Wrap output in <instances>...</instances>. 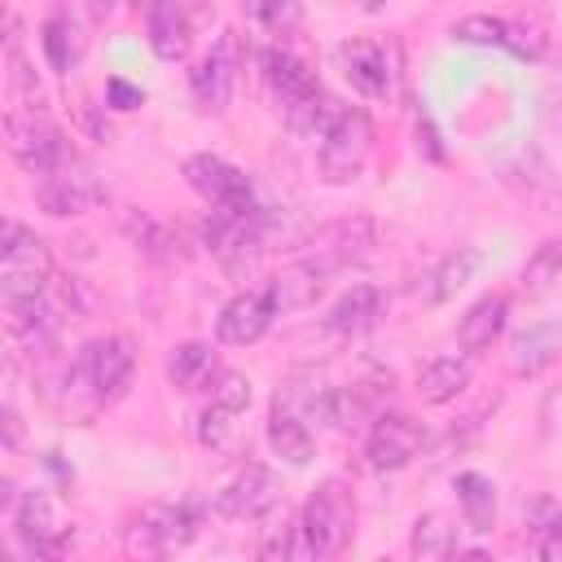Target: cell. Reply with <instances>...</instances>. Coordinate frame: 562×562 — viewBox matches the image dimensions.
<instances>
[{
	"mask_svg": "<svg viewBox=\"0 0 562 562\" xmlns=\"http://www.w3.org/2000/svg\"><path fill=\"white\" fill-rule=\"evenodd\" d=\"M259 66H263V83L285 119V127L294 136H307V140H321L334 119L342 114V105L334 97H325V88L316 83V75L285 48H263L259 53Z\"/></svg>",
	"mask_w": 562,
	"mask_h": 562,
	"instance_id": "obj_1",
	"label": "cell"
},
{
	"mask_svg": "<svg viewBox=\"0 0 562 562\" xmlns=\"http://www.w3.org/2000/svg\"><path fill=\"white\" fill-rule=\"evenodd\" d=\"M351 518H356L351 487L342 479H325L307 496V505L299 514V549H294V558H334L351 536Z\"/></svg>",
	"mask_w": 562,
	"mask_h": 562,
	"instance_id": "obj_2",
	"label": "cell"
},
{
	"mask_svg": "<svg viewBox=\"0 0 562 562\" xmlns=\"http://www.w3.org/2000/svg\"><path fill=\"white\" fill-rule=\"evenodd\" d=\"M53 277V255L48 246L22 228L18 220H4L0 228V299H35L48 290Z\"/></svg>",
	"mask_w": 562,
	"mask_h": 562,
	"instance_id": "obj_3",
	"label": "cell"
},
{
	"mask_svg": "<svg viewBox=\"0 0 562 562\" xmlns=\"http://www.w3.org/2000/svg\"><path fill=\"white\" fill-rule=\"evenodd\" d=\"M4 132H9V149H13V158H18L31 176H48V171H57V167L70 158L61 127L40 110V101H31V105H13L9 119H4Z\"/></svg>",
	"mask_w": 562,
	"mask_h": 562,
	"instance_id": "obj_4",
	"label": "cell"
},
{
	"mask_svg": "<svg viewBox=\"0 0 562 562\" xmlns=\"http://www.w3.org/2000/svg\"><path fill=\"white\" fill-rule=\"evenodd\" d=\"M373 149V123L364 110L356 105H342V114L334 119V127L316 140V167L329 184H347L360 176L364 158Z\"/></svg>",
	"mask_w": 562,
	"mask_h": 562,
	"instance_id": "obj_5",
	"label": "cell"
},
{
	"mask_svg": "<svg viewBox=\"0 0 562 562\" xmlns=\"http://www.w3.org/2000/svg\"><path fill=\"white\" fill-rule=\"evenodd\" d=\"M132 342L110 334V338H92L79 360H75V378L83 382V391L92 395V408H110L114 400H123L127 382H132Z\"/></svg>",
	"mask_w": 562,
	"mask_h": 562,
	"instance_id": "obj_6",
	"label": "cell"
},
{
	"mask_svg": "<svg viewBox=\"0 0 562 562\" xmlns=\"http://www.w3.org/2000/svg\"><path fill=\"white\" fill-rule=\"evenodd\" d=\"M193 531H198V514L189 505H145L136 522L123 531V549L132 558H162L184 549Z\"/></svg>",
	"mask_w": 562,
	"mask_h": 562,
	"instance_id": "obj_7",
	"label": "cell"
},
{
	"mask_svg": "<svg viewBox=\"0 0 562 562\" xmlns=\"http://www.w3.org/2000/svg\"><path fill=\"white\" fill-rule=\"evenodd\" d=\"M35 202H40L48 215H83V211H92V206L105 202V184H101V176H97L88 162H79V158L70 154L57 171L40 176Z\"/></svg>",
	"mask_w": 562,
	"mask_h": 562,
	"instance_id": "obj_8",
	"label": "cell"
},
{
	"mask_svg": "<svg viewBox=\"0 0 562 562\" xmlns=\"http://www.w3.org/2000/svg\"><path fill=\"white\" fill-rule=\"evenodd\" d=\"M342 75L347 83L369 97V101H386L395 92V75H400V48L391 40H351L342 44Z\"/></svg>",
	"mask_w": 562,
	"mask_h": 562,
	"instance_id": "obj_9",
	"label": "cell"
},
{
	"mask_svg": "<svg viewBox=\"0 0 562 562\" xmlns=\"http://www.w3.org/2000/svg\"><path fill=\"white\" fill-rule=\"evenodd\" d=\"M184 180L198 198L211 206H233V211H255V189L250 180L220 154H189L184 158Z\"/></svg>",
	"mask_w": 562,
	"mask_h": 562,
	"instance_id": "obj_10",
	"label": "cell"
},
{
	"mask_svg": "<svg viewBox=\"0 0 562 562\" xmlns=\"http://www.w3.org/2000/svg\"><path fill=\"white\" fill-rule=\"evenodd\" d=\"M281 505V483L268 465L259 461H246L215 496V509L224 518H268L272 509Z\"/></svg>",
	"mask_w": 562,
	"mask_h": 562,
	"instance_id": "obj_11",
	"label": "cell"
},
{
	"mask_svg": "<svg viewBox=\"0 0 562 562\" xmlns=\"http://www.w3.org/2000/svg\"><path fill=\"white\" fill-rule=\"evenodd\" d=\"M233 83H237V35L224 31L211 44V53L189 70V88H193V97L206 114H220L233 97Z\"/></svg>",
	"mask_w": 562,
	"mask_h": 562,
	"instance_id": "obj_12",
	"label": "cell"
},
{
	"mask_svg": "<svg viewBox=\"0 0 562 562\" xmlns=\"http://www.w3.org/2000/svg\"><path fill=\"white\" fill-rule=\"evenodd\" d=\"M422 443H426L422 422H413L408 413H378L373 430H369V443H364V457H369L373 470H400L417 457Z\"/></svg>",
	"mask_w": 562,
	"mask_h": 562,
	"instance_id": "obj_13",
	"label": "cell"
},
{
	"mask_svg": "<svg viewBox=\"0 0 562 562\" xmlns=\"http://www.w3.org/2000/svg\"><path fill=\"white\" fill-rule=\"evenodd\" d=\"M272 316H277V307H272L268 290H259V294H255V290L233 294V299L220 307V316H215V338H220L224 347H250V342H259V338L268 334Z\"/></svg>",
	"mask_w": 562,
	"mask_h": 562,
	"instance_id": "obj_14",
	"label": "cell"
},
{
	"mask_svg": "<svg viewBox=\"0 0 562 562\" xmlns=\"http://www.w3.org/2000/svg\"><path fill=\"white\" fill-rule=\"evenodd\" d=\"M13 527H18L22 544H26L31 553H40V558H57V553L66 549V540H70V527L57 522L53 501H48L44 492H26V496L18 501Z\"/></svg>",
	"mask_w": 562,
	"mask_h": 562,
	"instance_id": "obj_15",
	"label": "cell"
},
{
	"mask_svg": "<svg viewBox=\"0 0 562 562\" xmlns=\"http://www.w3.org/2000/svg\"><path fill=\"white\" fill-rule=\"evenodd\" d=\"M369 246H373V224H369L364 215L338 220V224H329V228L316 233V241H312V263L329 272V268H342V263L360 259Z\"/></svg>",
	"mask_w": 562,
	"mask_h": 562,
	"instance_id": "obj_16",
	"label": "cell"
},
{
	"mask_svg": "<svg viewBox=\"0 0 562 562\" xmlns=\"http://www.w3.org/2000/svg\"><path fill=\"white\" fill-rule=\"evenodd\" d=\"M136 4L149 13V48L162 61H180L189 53V35H193V22L184 18V9L176 0H136Z\"/></svg>",
	"mask_w": 562,
	"mask_h": 562,
	"instance_id": "obj_17",
	"label": "cell"
},
{
	"mask_svg": "<svg viewBox=\"0 0 562 562\" xmlns=\"http://www.w3.org/2000/svg\"><path fill=\"white\" fill-rule=\"evenodd\" d=\"M382 312H386V294H382L378 285H351V290L329 307L325 325H329V334L356 338V334L373 329V325L382 321Z\"/></svg>",
	"mask_w": 562,
	"mask_h": 562,
	"instance_id": "obj_18",
	"label": "cell"
},
{
	"mask_svg": "<svg viewBox=\"0 0 562 562\" xmlns=\"http://www.w3.org/2000/svg\"><path fill=\"white\" fill-rule=\"evenodd\" d=\"M505 312H509V299L505 294H483L479 303H470V312L457 325V347L465 356L487 351L501 338V329H505Z\"/></svg>",
	"mask_w": 562,
	"mask_h": 562,
	"instance_id": "obj_19",
	"label": "cell"
},
{
	"mask_svg": "<svg viewBox=\"0 0 562 562\" xmlns=\"http://www.w3.org/2000/svg\"><path fill=\"white\" fill-rule=\"evenodd\" d=\"M479 263H483V255H479L474 246H457V250H448V255L426 272V281H422V299H426L430 307L448 303L461 285H470V281H474Z\"/></svg>",
	"mask_w": 562,
	"mask_h": 562,
	"instance_id": "obj_20",
	"label": "cell"
},
{
	"mask_svg": "<svg viewBox=\"0 0 562 562\" xmlns=\"http://www.w3.org/2000/svg\"><path fill=\"white\" fill-rule=\"evenodd\" d=\"M325 290V268H316L312 259L303 263H290L281 268L272 281H268V299L277 312H299V307H312Z\"/></svg>",
	"mask_w": 562,
	"mask_h": 562,
	"instance_id": "obj_21",
	"label": "cell"
},
{
	"mask_svg": "<svg viewBox=\"0 0 562 562\" xmlns=\"http://www.w3.org/2000/svg\"><path fill=\"white\" fill-rule=\"evenodd\" d=\"M562 351V325L558 321H540V325H527L518 338H514V373L518 378H536L540 369H549Z\"/></svg>",
	"mask_w": 562,
	"mask_h": 562,
	"instance_id": "obj_22",
	"label": "cell"
},
{
	"mask_svg": "<svg viewBox=\"0 0 562 562\" xmlns=\"http://www.w3.org/2000/svg\"><path fill=\"white\" fill-rule=\"evenodd\" d=\"M470 386V360L465 356H435L417 369V400L422 404H448Z\"/></svg>",
	"mask_w": 562,
	"mask_h": 562,
	"instance_id": "obj_23",
	"label": "cell"
},
{
	"mask_svg": "<svg viewBox=\"0 0 562 562\" xmlns=\"http://www.w3.org/2000/svg\"><path fill=\"white\" fill-rule=\"evenodd\" d=\"M268 443H272V452H277L281 461H290V465H307V461H312V430H307V422H303L294 408H285V404H272V413H268Z\"/></svg>",
	"mask_w": 562,
	"mask_h": 562,
	"instance_id": "obj_24",
	"label": "cell"
},
{
	"mask_svg": "<svg viewBox=\"0 0 562 562\" xmlns=\"http://www.w3.org/2000/svg\"><path fill=\"white\" fill-rule=\"evenodd\" d=\"M44 53H48V61H53V70H70L79 57H83V26H79V18H70V4L61 0L57 4V13L44 22Z\"/></svg>",
	"mask_w": 562,
	"mask_h": 562,
	"instance_id": "obj_25",
	"label": "cell"
},
{
	"mask_svg": "<svg viewBox=\"0 0 562 562\" xmlns=\"http://www.w3.org/2000/svg\"><path fill=\"white\" fill-rule=\"evenodd\" d=\"M119 224H123V233H127V241L136 246V250H145V255H154V259H171L176 255V233L167 228V224H158L149 211H136V206H123L119 211Z\"/></svg>",
	"mask_w": 562,
	"mask_h": 562,
	"instance_id": "obj_26",
	"label": "cell"
},
{
	"mask_svg": "<svg viewBox=\"0 0 562 562\" xmlns=\"http://www.w3.org/2000/svg\"><path fill=\"white\" fill-rule=\"evenodd\" d=\"M215 373V351L206 347V342H180V347H171V356H167V382L176 386V391H198L206 378Z\"/></svg>",
	"mask_w": 562,
	"mask_h": 562,
	"instance_id": "obj_27",
	"label": "cell"
},
{
	"mask_svg": "<svg viewBox=\"0 0 562 562\" xmlns=\"http://www.w3.org/2000/svg\"><path fill=\"white\" fill-rule=\"evenodd\" d=\"M457 496H461V509H465V527L470 531H492V522H496V487H492V479L465 470L457 479Z\"/></svg>",
	"mask_w": 562,
	"mask_h": 562,
	"instance_id": "obj_28",
	"label": "cell"
},
{
	"mask_svg": "<svg viewBox=\"0 0 562 562\" xmlns=\"http://www.w3.org/2000/svg\"><path fill=\"white\" fill-rule=\"evenodd\" d=\"M562 281V237H553V241H540L536 250H531V259L522 263V294H544V290H553Z\"/></svg>",
	"mask_w": 562,
	"mask_h": 562,
	"instance_id": "obj_29",
	"label": "cell"
},
{
	"mask_svg": "<svg viewBox=\"0 0 562 562\" xmlns=\"http://www.w3.org/2000/svg\"><path fill=\"white\" fill-rule=\"evenodd\" d=\"M461 544H457V527H448L443 518H417L413 527V553L417 558H452Z\"/></svg>",
	"mask_w": 562,
	"mask_h": 562,
	"instance_id": "obj_30",
	"label": "cell"
},
{
	"mask_svg": "<svg viewBox=\"0 0 562 562\" xmlns=\"http://www.w3.org/2000/svg\"><path fill=\"white\" fill-rule=\"evenodd\" d=\"M452 40H461V44H492V48H505V44H509V18L470 13V18L452 22Z\"/></svg>",
	"mask_w": 562,
	"mask_h": 562,
	"instance_id": "obj_31",
	"label": "cell"
},
{
	"mask_svg": "<svg viewBox=\"0 0 562 562\" xmlns=\"http://www.w3.org/2000/svg\"><path fill=\"white\" fill-rule=\"evenodd\" d=\"M522 527L540 540V536H549L553 527H562V509H558V501L553 496H531L527 505H522Z\"/></svg>",
	"mask_w": 562,
	"mask_h": 562,
	"instance_id": "obj_32",
	"label": "cell"
},
{
	"mask_svg": "<svg viewBox=\"0 0 562 562\" xmlns=\"http://www.w3.org/2000/svg\"><path fill=\"white\" fill-rule=\"evenodd\" d=\"M233 417H237L233 408H224V404L211 400V404L202 408V417H198V439H202L206 448H220V443L228 439V430H233Z\"/></svg>",
	"mask_w": 562,
	"mask_h": 562,
	"instance_id": "obj_33",
	"label": "cell"
},
{
	"mask_svg": "<svg viewBox=\"0 0 562 562\" xmlns=\"http://www.w3.org/2000/svg\"><path fill=\"white\" fill-rule=\"evenodd\" d=\"M211 400L224 404V408H233V413H241V408L250 404V378H241V373H220L215 386H211Z\"/></svg>",
	"mask_w": 562,
	"mask_h": 562,
	"instance_id": "obj_34",
	"label": "cell"
},
{
	"mask_svg": "<svg viewBox=\"0 0 562 562\" xmlns=\"http://www.w3.org/2000/svg\"><path fill=\"white\" fill-rule=\"evenodd\" d=\"M105 101L114 105V110H136L140 101H145V92L136 88V83H127V79H105Z\"/></svg>",
	"mask_w": 562,
	"mask_h": 562,
	"instance_id": "obj_35",
	"label": "cell"
},
{
	"mask_svg": "<svg viewBox=\"0 0 562 562\" xmlns=\"http://www.w3.org/2000/svg\"><path fill=\"white\" fill-rule=\"evenodd\" d=\"M417 149H422L430 162H443V149H439V136H435L430 119H417Z\"/></svg>",
	"mask_w": 562,
	"mask_h": 562,
	"instance_id": "obj_36",
	"label": "cell"
},
{
	"mask_svg": "<svg viewBox=\"0 0 562 562\" xmlns=\"http://www.w3.org/2000/svg\"><path fill=\"white\" fill-rule=\"evenodd\" d=\"M536 553H540V558H549V562H553V558H562V527H553L549 536H540V540H536Z\"/></svg>",
	"mask_w": 562,
	"mask_h": 562,
	"instance_id": "obj_37",
	"label": "cell"
},
{
	"mask_svg": "<svg viewBox=\"0 0 562 562\" xmlns=\"http://www.w3.org/2000/svg\"><path fill=\"white\" fill-rule=\"evenodd\" d=\"M18 443V413H13V404H4V448H13Z\"/></svg>",
	"mask_w": 562,
	"mask_h": 562,
	"instance_id": "obj_38",
	"label": "cell"
},
{
	"mask_svg": "<svg viewBox=\"0 0 562 562\" xmlns=\"http://www.w3.org/2000/svg\"><path fill=\"white\" fill-rule=\"evenodd\" d=\"M382 4H386V0H360V9H364V13H378Z\"/></svg>",
	"mask_w": 562,
	"mask_h": 562,
	"instance_id": "obj_39",
	"label": "cell"
},
{
	"mask_svg": "<svg viewBox=\"0 0 562 562\" xmlns=\"http://www.w3.org/2000/svg\"><path fill=\"white\" fill-rule=\"evenodd\" d=\"M263 4H272V0H246V13H250V18H255V13H259V9H263Z\"/></svg>",
	"mask_w": 562,
	"mask_h": 562,
	"instance_id": "obj_40",
	"label": "cell"
}]
</instances>
